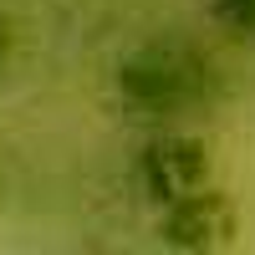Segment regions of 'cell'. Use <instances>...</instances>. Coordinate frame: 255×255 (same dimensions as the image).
I'll return each mask as SVG.
<instances>
[{
    "mask_svg": "<svg viewBox=\"0 0 255 255\" xmlns=\"http://www.w3.org/2000/svg\"><path fill=\"white\" fill-rule=\"evenodd\" d=\"M220 92V72L194 41L184 36H153L138 41L118 61V102L133 118H184L209 108Z\"/></svg>",
    "mask_w": 255,
    "mask_h": 255,
    "instance_id": "6da1fadb",
    "label": "cell"
},
{
    "mask_svg": "<svg viewBox=\"0 0 255 255\" xmlns=\"http://www.w3.org/2000/svg\"><path fill=\"white\" fill-rule=\"evenodd\" d=\"M5 56H10V26L0 20V67H5Z\"/></svg>",
    "mask_w": 255,
    "mask_h": 255,
    "instance_id": "5b68a950",
    "label": "cell"
},
{
    "mask_svg": "<svg viewBox=\"0 0 255 255\" xmlns=\"http://www.w3.org/2000/svg\"><path fill=\"white\" fill-rule=\"evenodd\" d=\"M209 20L230 36L255 46V0H209Z\"/></svg>",
    "mask_w": 255,
    "mask_h": 255,
    "instance_id": "277c9868",
    "label": "cell"
},
{
    "mask_svg": "<svg viewBox=\"0 0 255 255\" xmlns=\"http://www.w3.org/2000/svg\"><path fill=\"white\" fill-rule=\"evenodd\" d=\"M235 235H240V215H235V204H230L225 189L199 184V189H189L184 199L158 209V240L168 250L209 255V250L235 245Z\"/></svg>",
    "mask_w": 255,
    "mask_h": 255,
    "instance_id": "7a4b0ae2",
    "label": "cell"
},
{
    "mask_svg": "<svg viewBox=\"0 0 255 255\" xmlns=\"http://www.w3.org/2000/svg\"><path fill=\"white\" fill-rule=\"evenodd\" d=\"M133 184H138V194L153 209L184 199L189 189L209 184V153H204V143L199 138H179V133L143 143V153L133 163Z\"/></svg>",
    "mask_w": 255,
    "mask_h": 255,
    "instance_id": "3957f363",
    "label": "cell"
}]
</instances>
